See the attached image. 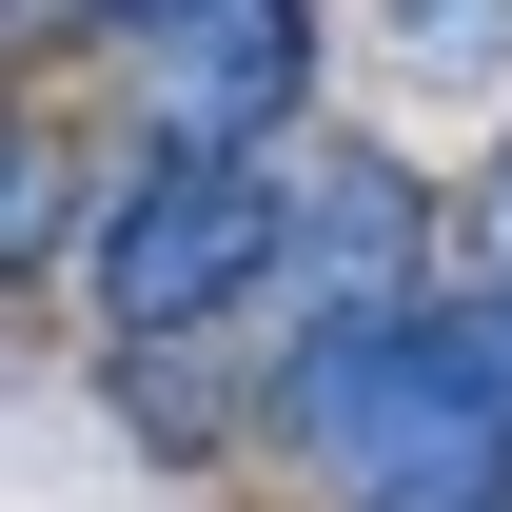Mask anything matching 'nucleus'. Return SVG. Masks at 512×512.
Masks as SVG:
<instances>
[{
	"mask_svg": "<svg viewBox=\"0 0 512 512\" xmlns=\"http://www.w3.org/2000/svg\"><path fill=\"white\" fill-rule=\"evenodd\" d=\"M394 79H434V99H493L512 79V0H375Z\"/></svg>",
	"mask_w": 512,
	"mask_h": 512,
	"instance_id": "nucleus-5",
	"label": "nucleus"
},
{
	"mask_svg": "<svg viewBox=\"0 0 512 512\" xmlns=\"http://www.w3.org/2000/svg\"><path fill=\"white\" fill-rule=\"evenodd\" d=\"M60 138H40V119H0V276H40V256H60Z\"/></svg>",
	"mask_w": 512,
	"mask_h": 512,
	"instance_id": "nucleus-6",
	"label": "nucleus"
},
{
	"mask_svg": "<svg viewBox=\"0 0 512 512\" xmlns=\"http://www.w3.org/2000/svg\"><path fill=\"white\" fill-rule=\"evenodd\" d=\"M453 256H473V296H512V138L473 158V197H453Z\"/></svg>",
	"mask_w": 512,
	"mask_h": 512,
	"instance_id": "nucleus-7",
	"label": "nucleus"
},
{
	"mask_svg": "<svg viewBox=\"0 0 512 512\" xmlns=\"http://www.w3.org/2000/svg\"><path fill=\"white\" fill-rule=\"evenodd\" d=\"M99 20H178V0H99Z\"/></svg>",
	"mask_w": 512,
	"mask_h": 512,
	"instance_id": "nucleus-9",
	"label": "nucleus"
},
{
	"mask_svg": "<svg viewBox=\"0 0 512 512\" xmlns=\"http://www.w3.org/2000/svg\"><path fill=\"white\" fill-rule=\"evenodd\" d=\"M414 237H434V178H414V158H316L276 276H296L316 316H375V296H414Z\"/></svg>",
	"mask_w": 512,
	"mask_h": 512,
	"instance_id": "nucleus-4",
	"label": "nucleus"
},
{
	"mask_svg": "<svg viewBox=\"0 0 512 512\" xmlns=\"http://www.w3.org/2000/svg\"><path fill=\"white\" fill-rule=\"evenodd\" d=\"M276 237H296V178L276 158H138L119 197H99V335L119 355H178V335H217L237 296H276Z\"/></svg>",
	"mask_w": 512,
	"mask_h": 512,
	"instance_id": "nucleus-2",
	"label": "nucleus"
},
{
	"mask_svg": "<svg viewBox=\"0 0 512 512\" xmlns=\"http://www.w3.org/2000/svg\"><path fill=\"white\" fill-rule=\"evenodd\" d=\"M375 512H512V473H453V493H375Z\"/></svg>",
	"mask_w": 512,
	"mask_h": 512,
	"instance_id": "nucleus-8",
	"label": "nucleus"
},
{
	"mask_svg": "<svg viewBox=\"0 0 512 512\" xmlns=\"http://www.w3.org/2000/svg\"><path fill=\"white\" fill-rule=\"evenodd\" d=\"M276 453L316 473L335 512L375 493H453V473H512V355H493V296H375V316H316L276 355Z\"/></svg>",
	"mask_w": 512,
	"mask_h": 512,
	"instance_id": "nucleus-1",
	"label": "nucleus"
},
{
	"mask_svg": "<svg viewBox=\"0 0 512 512\" xmlns=\"http://www.w3.org/2000/svg\"><path fill=\"white\" fill-rule=\"evenodd\" d=\"M493 355H512V296H493Z\"/></svg>",
	"mask_w": 512,
	"mask_h": 512,
	"instance_id": "nucleus-10",
	"label": "nucleus"
},
{
	"mask_svg": "<svg viewBox=\"0 0 512 512\" xmlns=\"http://www.w3.org/2000/svg\"><path fill=\"white\" fill-rule=\"evenodd\" d=\"M296 99H316V20L296 0H178V20H138V119L178 158H276Z\"/></svg>",
	"mask_w": 512,
	"mask_h": 512,
	"instance_id": "nucleus-3",
	"label": "nucleus"
}]
</instances>
